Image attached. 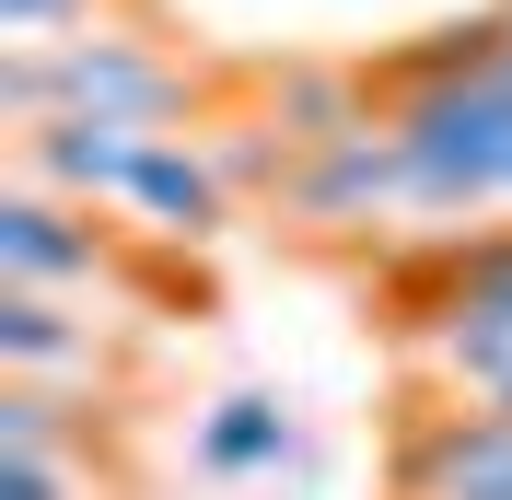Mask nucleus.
Segmentation results:
<instances>
[{
	"instance_id": "nucleus-1",
	"label": "nucleus",
	"mask_w": 512,
	"mask_h": 500,
	"mask_svg": "<svg viewBox=\"0 0 512 500\" xmlns=\"http://www.w3.org/2000/svg\"><path fill=\"white\" fill-rule=\"evenodd\" d=\"M384 128H396V152H408V210H431V221L512 210V47L478 70V82L396 94Z\"/></svg>"
},
{
	"instance_id": "nucleus-2",
	"label": "nucleus",
	"mask_w": 512,
	"mask_h": 500,
	"mask_svg": "<svg viewBox=\"0 0 512 500\" xmlns=\"http://www.w3.org/2000/svg\"><path fill=\"white\" fill-rule=\"evenodd\" d=\"M0 105L12 128H47V117H94V128H163L187 117V70L140 47V35H59V47H12L0 59Z\"/></svg>"
},
{
	"instance_id": "nucleus-3",
	"label": "nucleus",
	"mask_w": 512,
	"mask_h": 500,
	"mask_svg": "<svg viewBox=\"0 0 512 500\" xmlns=\"http://www.w3.org/2000/svg\"><path fill=\"white\" fill-rule=\"evenodd\" d=\"M396 489L408 500H512V419L501 407H431V419H408Z\"/></svg>"
},
{
	"instance_id": "nucleus-4",
	"label": "nucleus",
	"mask_w": 512,
	"mask_h": 500,
	"mask_svg": "<svg viewBox=\"0 0 512 500\" xmlns=\"http://www.w3.org/2000/svg\"><path fill=\"white\" fill-rule=\"evenodd\" d=\"M59 280H105L94 210H70V198H47V187H12L0 198V291H47V303H59Z\"/></svg>"
},
{
	"instance_id": "nucleus-5",
	"label": "nucleus",
	"mask_w": 512,
	"mask_h": 500,
	"mask_svg": "<svg viewBox=\"0 0 512 500\" xmlns=\"http://www.w3.org/2000/svg\"><path fill=\"white\" fill-rule=\"evenodd\" d=\"M280 198L303 221H373V210H408V152H396V128H350L338 152H303L280 175Z\"/></svg>"
},
{
	"instance_id": "nucleus-6",
	"label": "nucleus",
	"mask_w": 512,
	"mask_h": 500,
	"mask_svg": "<svg viewBox=\"0 0 512 500\" xmlns=\"http://www.w3.org/2000/svg\"><path fill=\"white\" fill-rule=\"evenodd\" d=\"M419 349L466 338V326H512V233H466V245H443L431 268H419V303L396 314Z\"/></svg>"
},
{
	"instance_id": "nucleus-7",
	"label": "nucleus",
	"mask_w": 512,
	"mask_h": 500,
	"mask_svg": "<svg viewBox=\"0 0 512 500\" xmlns=\"http://www.w3.org/2000/svg\"><path fill=\"white\" fill-rule=\"evenodd\" d=\"M140 128H94V117H47L24 128V187L70 198V210H94V198H128V175H140Z\"/></svg>"
},
{
	"instance_id": "nucleus-8",
	"label": "nucleus",
	"mask_w": 512,
	"mask_h": 500,
	"mask_svg": "<svg viewBox=\"0 0 512 500\" xmlns=\"http://www.w3.org/2000/svg\"><path fill=\"white\" fill-rule=\"evenodd\" d=\"M222 152H198V140H152L140 152V175H128V210L152 221V233H175V245H198V233H222Z\"/></svg>"
},
{
	"instance_id": "nucleus-9",
	"label": "nucleus",
	"mask_w": 512,
	"mask_h": 500,
	"mask_svg": "<svg viewBox=\"0 0 512 500\" xmlns=\"http://www.w3.org/2000/svg\"><path fill=\"white\" fill-rule=\"evenodd\" d=\"M303 442H291V407L280 396H222L210 419H198V466L210 477H280Z\"/></svg>"
},
{
	"instance_id": "nucleus-10",
	"label": "nucleus",
	"mask_w": 512,
	"mask_h": 500,
	"mask_svg": "<svg viewBox=\"0 0 512 500\" xmlns=\"http://www.w3.org/2000/svg\"><path fill=\"white\" fill-rule=\"evenodd\" d=\"M0 361H12V384H47L59 361H94V338L47 291H0Z\"/></svg>"
},
{
	"instance_id": "nucleus-11",
	"label": "nucleus",
	"mask_w": 512,
	"mask_h": 500,
	"mask_svg": "<svg viewBox=\"0 0 512 500\" xmlns=\"http://www.w3.org/2000/svg\"><path fill=\"white\" fill-rule=\"evenodd\" d=\"M12 47H59V24H94V0H0Z\"/></svg>"
}]
</instances>
